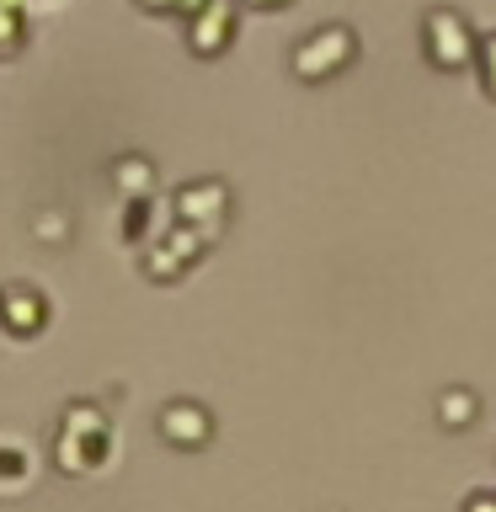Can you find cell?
Returning a JSON list of instances; mask_svg holds the SVG:
<instances>
[{"label":"cell","instance_id":"obj_1","mask_svg":"<svg viewBox=\"0 0 496 512\" xmlns=\"http://www.w3.org/2000/svg\"><path fill=\"white\" fill-rule=\"evenodd\" d=\"M427 54L448 64V70H459L464 59H470V32H464V22L454 11H432L427 16Z\"/></svg>","mask_w":496,"mask_h":512},{"label":"cell","instance_id":"obj_2","mask_svg":"<svg viewBox=\"0 0 496 512\" xmlns=\"http://www.w3.org/2000/svg\"><path fill=\"white\" fill-rule=\"evenodd\" d=\"M347 54H352V38H347L342 27H331V32H315L310 48H299L294 70H299L304 80H315V75H331L336 64H347Z\"/></svg>","mask_w":496,"mask_h":512},{"label":"cell","instance_id":"obj_3","mask_svg":"<svg viewBox=\"0 0 496 512\" xmlns=\"http://www.w3.org/2000/svg\"><path fill=\"white\" fill-rule=\"evenodd\" d=\"M160 432H166L171 443H182V448H203L208 432H214V422H208L203 406H187V400H176V406L160 411Z\"/></svg>","mask_w":496,"mask_h":512},{"label":"cell","instance_id":"obj_4","mask_svg":"<svg viewBox=\"0 0 496 512\" xmlns=\"http://www.w3.org/2000/svg\"><path fill=\"white\" fill-rule=\"evenodd\" d=\"M224 214V187L219 182H192L182 187V198H176V219L182 224H203V230H214Z\"/></svg>","mask_w":496,"mask_h":512},{"label":"cell","instance_id":"obj_5","mask_svg":"<svg viewBox=\"0 0 496 512\" xmlns=\"http://www.w3.org/2000/svg\"><path fill=\"white\" fill-rule=\"evenodd\" d=\"M438 416H443V427H470L475 422V395L470 390H459V384H448V390L438 395Z\"/></svg>","mask_w":496,"mask_h":512},{"label":"cell","instance_id":"obj_6","mask_svg":"<svg viewBox=\"0 0 496 512\" xmlns=\"http://www.w3.org/2000/svg\"><path fill=\"white\" fill-rule=\"evenodd\" d=\"M150 182H155V176H150L144 160H123V166H118V187L123 192H150Z\"/></svg>","mask_w":496,"mask_h":512},{"label":"cell","instance_id":"obj_7","mask_svg":"<svg viewBox=\"0 0 496 512\" xmlns=\"http://www.w3.org/2000/svg\"><path fill=\"white\" fill-rule=\"evenodd\" d=\"M32 299H38V294H27V288H11V294H6V310L16 315V331H27L22 315H43V304H32Z\"/></svg>","mask_w":496,"mask_h":512},{"label":"cell","instance_id":"obj_8","mask_svg":"<svg viewBox=\"0 0 496 512\" xmlns=\"http://www.w3.org/2000/svg\"><path fill=\"white\" fill-rule=\"evenodd\" d=\"M464 512H496V496H491V491H475V496H464Z\"/></svg>","mask_w":496,"mask_h":512},{"label":"cell","instance_id":"obj_9","mask_svg":"<svg viewBox=\"0 0 496 512\" xmlns=\"http://www.w3.org/2000/svg\"><path fill=\"white\" fill-rule=\"evenodd\" d=\"M486 91H496V38H491V48H486Z\"/></svg>","mask_w":496,"mask_h":512}]
</instances>
